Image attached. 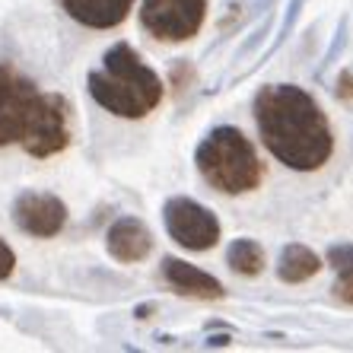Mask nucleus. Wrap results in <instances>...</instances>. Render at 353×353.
<instances>
[{
  "label": "nucleus",
  "instance_id": "nucleus-6",
  "mask_svg": "<svg viewBox=\"0 0 353 353\" xmlns=\"http://www.w3.org/2000/svg\"><path fill=\"white\" fill-rule=\"evenodd\" d=\"M163 220L169 236L188 252H207L220 242L223 226L216 214L191 197H169L163 207Z\"/></svg>",
  "mask_w": 353,
  "mask_h": 353
},
{
  "label": "nucleus",
  "instance_id": "nucleus-3",
  "mask_svg": "<svg viewBox=\"0 0 353 353\" xmlns=\"http://www.w3.org/2000/svg\"><path fill=\"white\" fill-rule=\"evenodd\" d=\"M90 96L115 118H147L163 102V80L153 67L143 64L128 41H118L102 54V67L90 70Z\"/></svg>",
  "mask_w": 353,
  "mask_h": 353
},
{
  "label": "nucleus",
  "instance_id": "nucleus-2",
  "mask_svg": "<svg viewBox=\"0 0 353 353\" xmlns=\"http://www.w3.org/2000/svg\"><path fill=\"white\" fill-rule=\"evenodd\" d=\"M70 102L41 92L35 80L0 61V147H23L29 157L48 159L70 147Z\"/></svg>",
  "mask_w": 353,
  "mask_h": 353
},
{
  "label": "nucleus",
  "instance_id": "nucleus-10",
  "mask_svg": "<svg viewBox=\"0 0 353 353\" xmlns=\"http://www.w3.org/2000/svg\"><path fill=\"white\" fill-rule=\"evenodd\" d=\"M64 13L86 29H115L134 10V0H58Z\"/></svg>",
  "mask_w": 353,
  "mask_h": 353
},
{
  "label": "nucleus",
  "instance_id": "nucleus-13",
  "mask_svg": "<svg viewBox=\"0 0 353 353\" xmlns=\"http://www.w3.org/2000/svg\"><path fill=\"white\" fill-rule=\"evenodd\" d=\"M328 261L334 264V271L341 274L334 283V296L341 303L353 305V245H334L328 252Z\"/></svg>",
  "mask_w": 353,
  "mask_h": 353
},
{
  "label": "nucleus",
  "instance_id": "nucleus-5",
  "mask_svg": "<svg viewBox=\"0 0 353 353\" xmlns=\"http://www.w3.org/2000/svg\"><path fill=\"white\" fill-rule=\"evenodd\" d=\"M207 0H143L140 26L157 41H188L201 32Z\"/></svg>",
  "mask_w": 353,
  "mask_h": 353
},
{
  "label": "nucleus",
  "instance_id": "nucleus-4",
  "mask_svg": "<svg viewBox=\"0 0 353 353\" xmlns=\"http://www.w3.org/2000/svg\"><path fill=\"white\" fill-rule=\"evenodd\" d=\"M201 179L220 194H252L264 181V163L258 159L255 143L239 128H214L201 140L194 153Z\"/></svg>",
  "mask_w": 353,
  "mask_h": 353
},
{
  "label": "nucleus",
  "instance_id": "nucleus-7",
  "mask_svg": "<svg viewBox=\"0 0 353 353\" xmlns=\"http://www.w3.org/2000/svg\"><path fill=\"white\" fill-rule=\"evenodd\" d=\"M13 223L23 232L35 239H51L64 230L67 207L58 194H45V191H23L13 201Z\"/></svg>",
  "mask_w": 353,
  "mask_h": 353
},
{
  "label": "nucleus",
  "instance_id": "nucleus-12",
  "mask_svg": "<svg viewBox=\"0 0 353 353\" xmlns=\"http://www.w3.org/2000/svg\"><path fill=\"white\" fill-rule=\"evenodd\" d=\"M230 268L242 277H255L264 271V252L255 239H236L230 245Z\"/></svg>",
  "mask_w": 353,
  "mask_h": 353
},
{
  "label": "nucleus",
  "instance_id": "nucleus-11",
  "mask_svg": "<svg viewBox=\"0 0 353 353\" xmlns=\"http://www.w3.org/2000/svg\"><path fill=\"white\" fill-rule=\"evenodd\" d=\"M321 271V261L319 255H315L312 248L305 245H287L283 252H280V280L283 283H303V280L315 277V274Z\"/></svg>",
  "mask_w": 353,
  "mask_h": 353
},
{
  "label": "nucleus",
  "instance_id": "nucleus-1",
  "mask_svg": "<svg viewBox=\"0 0 353 353\" xmlns=\"http://www.w3.org/2000/svg\"><path fill=\"white\" fill-rule=\"evenodd\" d=\"M255 124L268 153L293 172H319L334 153L328 115L303 86H261L255 96Z\"/></svg>",
  "mask_w": 353,
  "mask_h": 353
},
{
  "label": "nucleus",
  "instance_id": "nucleus-14",
  "mask_svg": "<svg viewBox=\"0 0 353 353\" xmlns=\"http://www.w3.org/2000/svg\"><path fill=\"white\" fill-rule=\"evenodd\" d=\"M13 268H17V255H13V248L0 239V280H7L10 274H13Z\"/></svg>",
  "mask_w": 353,
  "mask_h": 353
},
{
  "label": "nucleus",
  "instance_id": "nucleus-8",
  "mask_svg": "<svg viewBox=\"0 0 353 353\" xmlns=\"http://www.w3.org/2000/svg\"><path fill=\"white\" fill-rule=\"evenodd\" d=\"M108 255L121 264H137L153 252V236L137 216H121L112 223V230L105 236Z\"/></svg>",
  "mask_w": 353,
  "mask_h": 353
},
{
  "label": "nucleus",
  "instance_id": "nucleus-9",
  "mask_svg": "<svg viewBox=\"0 0 353 353\" xmlns=\"http://www.w3.org/2000/svg\"><path fill=\"white\" fill-rule=\"evenodd\" d=\"M163 280L175 293L191 296V299H223L226 296V290L216 277H210L207 271H201L188 261H179V258H165L163 261Z\"/></svg>",
  "mask_w": 353,
  "mask_h": 353
}]
</instances>
